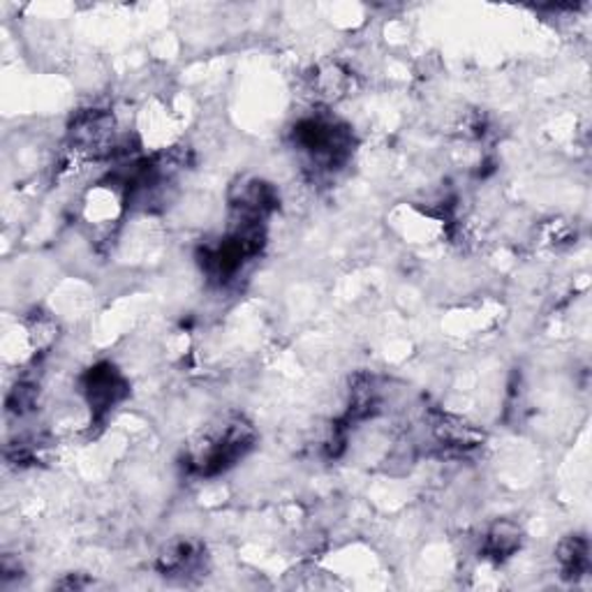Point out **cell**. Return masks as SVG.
<instances>
[{"label":"cell","instance_id":"5","mask_svg":"<svg viewBox=\"0 0 592 592\" xmlns=\"http://www.w3.org/2000/svg\"><path fill=\"white\" fill-rule=\"evenodd\" d=\"M202 562V551L193 541H179L164 551L158 560V570L164 577H185L195 572Z\"/></svg>","mask_w":592,"mask_h":592},{"label":"cell","instance_id":"6","mask_svg":"<svg viewBox=\"0 0 592 592\" xmlns=\"http://www.w3.org/2000/svg\"><path fill=\"white\" fill-rule=\"evenodd\" d=\"M558 562L560 570L567 579H581L590 570V549H588V539L572 535L560 541L558 547Z\"/></svg>","mask_w":592,"mask_h":592},{"label":"cell","instance_id":"2","mask_svg":"<svg viewBox=\"0 0 592 592\" xmlns=\"http://www.w3.org/2000/svg\"><path fill=\"white\" fill-rule=\"evenodd\" d=\"M294 144L308 155L313 168L322 172L341 170L354 151L349 128L324 116H311L299 121L294 128Z\"/></svg>","mask_w":592,"mask_h":592},{"label":"cell","instance_id":"4","mask_svg":"<svg viewBox=\"0 0 592 592\" xmlns=\"http://www.w3.org/2000/svg\"><path fill=\"white\" fill-rule=\"evenodd\" d=\"M431 433L442 449H449V452H456V454L472 452V449H477L484 440L482 431H477L475 426L446 412L431 415Z\"/></svg>","mask_w":592,"mask_h":592},{"label":"cell","instance_id":"1","mask_svg":"<svg viewBox=\"0 0 592 592\" xmlns=\"http://www.w3.org/2000/svg\"><path fill=\"white\" fill-rule=\"evenodd\" d=\"M255 444L252 423L239 415L225 417L206 429L187 446V467L200 477H213L239 463Z\"/></svg>","mask_w":592,"mask_h":592},{"label":"cell","instance_id":"7","mask_svg":"<svg viewBox=\"0 0 592 592\" xmlns=\"http://www.w3.org/2000/svg\"><path fill=\"white\" fill-rule=\"evenodd\" d=\"M518 547H520V530H518V526L509 524V520L495 524L484 539L486 558H493L497 562L514 556L518 551Z\"/></svg>","mask_w":592,"mask_h":592},{"label":"cell","instance_id":"3","mask_svg":"<svg viewBox=\"0 0 592 592\" xmlns=\"http://www.w3.org/2000/svg\"><path fill=\"white\" fill-rule=\"evenodd\" d=\"M84 396L96 417L107 415L114 406H118L128 396L126 377L118 373L111 364H98L90 368L82 380Z\"/></svg>","mask_w":592,"mask_h":592}]
</instances>
